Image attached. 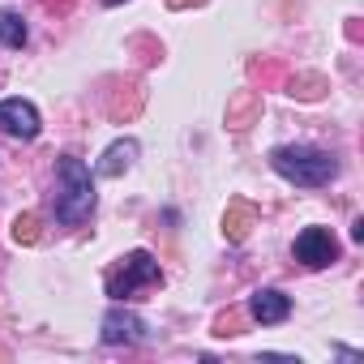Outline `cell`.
<instances>
[{
	"mask_svg": "<svg viewBox=\"0 0 364 364\" xmlns=\"http://www.w3.org/2000/svg\"><path fill=\"white\" fill-rule=\"evenodd\" d=\"M14 240L18 245H35L39 240V219L35 215H18L14 219Z\"/></svg>",
	"mask_w": 364,
	"mask_h": 364,
	"instance_id": "8fae6325",
	"label": "cell"
},
{
	"mask_svg": "<svg viewBox=\"0 0 364 364\" xmlns=\"http://www.w3.org/2000/svg\"><path fill=\"white\" fill-rule=\"evenodd\" d=\"M43 5H48V9H65V5H69V0H43Z\"/></svg>",
	"mask_w": 364,
	"mask_h": 364,
	"instance_id": "7c38bea8",
	"label": "cell"
},
{
	"mask_svg": "<svg viewBox=\"0 0 364 364\" xmlns=\"http://www.w3.org/2000/svg\"><path fill=\"white\" fill-rule=\"evenodd\" d=\"M270 167L300 189H321L338 176L334 154H326L317 146H279V150H270Z\"/></svg>",
	"mask_w": 364,
	"mask_h": 364,
	"instance_id": "7a4b0ae2",
	"label": "cell"
},
{
	"mask_svg": "<svg viewBox=\"0 0 364 364\" xmlns=\"http://www.w3.org/2000/svg\"><path fill=\"white\" fill-rule=\"evenodd\" d=\"M95 210V180H90V167L73 154H65L56 163V223L65 228H77L86 223Z\"/></svg>",
	"mask_w": 364,
	"mask_h": 364,
	"instance_id": "6da1fadb",
	"label": "cell"
},
{
	"mask_svg": "<svg viewBox=\"0 0 364 364\" xmlns=\"http://www.w3.org/2000/svg\"><path fill=\"white\" fill-rule=\"evenodd\" d=\"M26 39H31V31H26L22 14H14V9H0V43H5V48H22Z\"/></svg>",
	"mask_w": 364,
	"mask_h": 364,
	"instance_id": "9c48e42d",
	"label": "cell"
},
{
	"mask_svg": "<svg viewBox=\"0 0 364 364\" xmlns=\"http://www.w3.org/2000/svg\"><path fill=\"white\" fill-rule=\"evenodd\" d=\"M133 159H137V141H133V137H120V141H112L107 154L95 163V176H120L124 167H133Z\"/></svg>",
	"mask_w": 364,
	"mask_h": 364,
	"instance_id": "ba28073f",
	"label": "cell"
},
{
	"mask_svg": "<svg viewBox=\"0 0 364 364\" xmlns=\"http://www.w3.org/2000/svg\"><path fill=\"white\" fill-rule=\"evenodd\" d=\"M296 262L300 266H309V270H321V266H330V262H338V240L330 236V228H304L300 236H296Z\"/></svg>",
	"mask_w": 364,
	"mask_h": 364,
	"instance_id": "277c9868",
	"label": "cell"
},
{
	"mask_svg": "<svg viewBox=\"0 0 364 364\" xmlns=\"http://www.w3.org/2000/svg\"><path fill=\"white\" fill-rule=\"evenodd\" d=\"M249 317L262 321V326H279V321L291 317V300H287L279 287H257V291L249 296Z\"/></svg>",
	"mask_w": 364,
	"mask_h": 364,
	"instance_id": "52a82bcc",
	"label": "cell"
},
{
	"mask_svg": "<svg viewBox=\"0 0 364 364\" xmlns=\"http://www.w3.org/2000/svg\"><path fill=\"white\" fill-rule=\"evenodd\" d=\"M249 228H253V206L236 202V206L223 215V232H228V240H245V236H249Z\"/></svg>",
	"mask_w": 364,
	"mask_h": 364,
	"instance_id": "30bf717a",
	"label": "cell"
},
{
	"mask_svg": "<svg viewBox=\"0 0 364 364\" xmlns=\"http://www.w3.org/2000/svg\"><path fill=\"white\" fill-rule=\"evenodd\" d=\"M99 338H103L107 347H133V343H141V338H146V321H141L137 313H129V309H120V304H116V309H107Z\"/></svg>",
	"mask_w": 364,
	"mask_h": 364,
	"instance_id": "5b68a950",
	"label": "cell"
},
{
	"mask_svg": "<svg viewBox=\"0 0 364 364\" xmlns=\"http://www.w3.org/2000/svg\"><path fill=\"white\" fill-rule=\"evenodd\" d=\"M103 5H124V0H103Z\"/></svg>",
	"mask_w": 364,
	"mask_h": 364,
	"instance_id": "4fadbf2b",
	"label": "cell"
},
{
	"mask_svg": "<svg viewBox=\"0 0 364 364\" xmlns=\"http://www.w3.org/2000/svg\"><path fill=\"white\" fill-rule=\"evenodd\" d=\"M159 283H163V270H159V262H154L146 249L124 253L120 266L107 270V296H112V300H133L137 291L159 287Z\"/></svg>",
	"mask_w": 364,
	"mask_h": 364,
	"instance_id": "3957f363",
	"label": "cell"
},
{
	"mask_svg": "<svg viewBox=\"0 0 364 364\" xmlns=\"http://www.w3.org/2000/svg\"><path fill=\"white\" fill-rule=\"evenodd\" d=\"M0 129L14 133V137H22V141L39 137V112H35V103H26V99H5V103H0Z\"/></svg>",
	"mask_w": 364,
	"mask_h": 364,
	"instance_id": "8992f818",
	"label": "cell"
}]
</instances>
